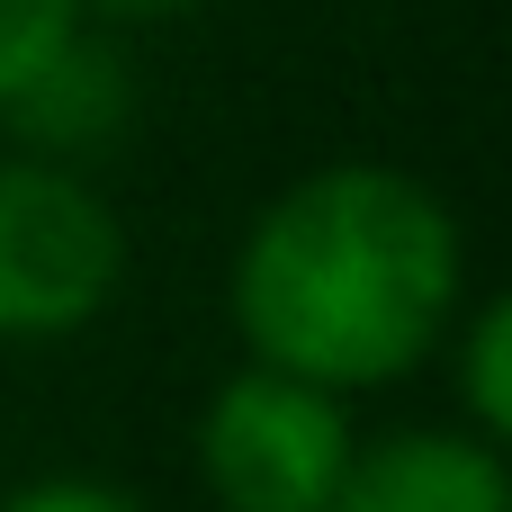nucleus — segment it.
Here are the masks:
<instances>
[{
	"instance_id": "1",
	"label": "nucleus",
	"mask_w": 512,
	"mask_h": 512,
	"mask_svg": "<svg viewBox=\"0 0 512 512\" xmlns=\"http://www.w3.org/2000/svg\"><path fill=\"white\" fill-rule=\"evenodd\" d=\"M225 306L252 369L324 396L396 387L468 306V234L432 180L396 162H324L243 225Z\"/></svg>"
},
{
	"instance_id": "2",
	"label": "nucleus",
	"mask_w": 512,
	"mask_h": 512,
	"mask_svg": "<svg viewBox=\"0 0 512 512\" xmlns=\"http://www.w3.org/2000/svg\"><path fill=\"white\" fill-rule=\"evenodd\" d=\"M126 288V225L90 171L0 153V342H72Z\"/></svg>"
},
{
	"instance_id": "3",
	"label": "nucleus",
	"mask_w": 512,
	"mask_h": 512,
	"mask_svg": "<svg viewBox=\"0 0 512 512\" xmlns=\"http://www.w3.org/2000/svg\"><path fill=\"white\" fill-rule=\"evenodd\" d=\"M351 459V405L252 360L198 414V486L216 495V512H333Z\"/></svg>"
},
{
	"instance_id": "4",
	"label": "nucleus",
	"mask_w": 512,
	"mask_h": 512,
	"mask_svg": "<svg viewBox=\"0 0 512 512\" xmlns=\"http://www.w3.org/2000/svg\"><path fill=\"white\" fill-rule=\"evenodd\" d=\"M333 512H512V468L495 441L459 423H414V432L360 441Z\"/></svg>"
},
{
	"instance_id": "5",
	"label": "nucleus",
	"mask_w": 512,
	"mask_h": 512,
	"mask_svg": "<svg viewBox=\"0 0 512 512\" xmlns=\"http://www.w3.org/2000/svg\"><path fill=\"white\" fill-rule=\"evenodd\" d=\"M135 63L108 45V36H72L18 99H9V135H18V153H36V162H63V171H90L99 153H117L126 144V126H135Z\"/></svg>"
},
{
	"instance_id": "6",
	"label": "nucleus",
	"mask_w": 512,
	"mask_h": 512,
	"mask_svg": "<svg viewBox=\"0 0 512 512\" xmlns=\"http://www.w3.org/2000/svg\"><path fill=\"white\" fill-rule=\"evenodd\" d=\"M441 351H450V378H459V432L504 450V432H512V306L504 297H468Z\"/></svg>"
},
{
	"instance_id": "7",
	"label": "nucleus",
	"mask_w": 512,
	"mask_h": 512,
	"mask_svg": "<svg viewBox=\"0 0 512 512\" xmlns=\"http://www.w3.org/2000/svg\"><path fill=\"white\" fill-rule=\"evenodd\" d=\"M81 27H90L81 0H0V117H9V99H18Z\"/></svg>"
},
{
	"instance_id": "8",
	"label": "nucleus",
	"mask_w": 512,
	"mask_h": 512,
	"mask_svg": "<svg viewBox=\"0 0 512 512\" xmlns=\"http://www.w3.org/2000/svg\"><path fill=\"white\" fill-rule=\"evenodd\" d=\"M0 512H144V495H126L117 477H27V486H9Z\"/></svg>"
},
{
	"instance_id": "9",
	"label": "nucleus",
	"mask_w": 512,
	"mask_h": 512,
	"mask_svg": "<svg viewBox=\"0 0 512 512\" xmlns=\"http://www.w3.org/2000/svg\"><path fill=\"white\" fill-rule=\"evenodd\" d=\"M198 9H216V0H81V18H108V27H171Z\"/></svg>"
}]
</instances>
